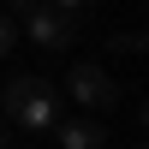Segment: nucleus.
<instances>
[{"label": "nucleus", "mask_w": 149, "mask_h": 149, "mask_svg": "<svg viewBox=\"0 0 149 149\" xmlns=\"http://www.w3.org/2000/svg\"><path fill=\"white\" fill-rule=\"evenodd\" d=\"M0 107H6V119H18L24 131H54V125H60V95H54V84H48V78H36V72L6 78Z\"/></svg>", "instance_id": "f257e3e1"}, {"label": "nucleus", "mask_w": 149, "mask_h": 149, "mask_svg": "<svg viewBox=\"0 0 149 149\" xmlns=\"http://www.w3.org/2000/svg\"><path fill=\"white\" fill-rule=\"evenodd\" d=\"M24 30H30V42H36V48H66L72 36H78V18L42 0L36 12H24Z\"/></svg>", "instance_id": "f03ea898"}, {"label": "nucleus", "mask_w": 149, "mask_h": 149, "mask_svg": "<svg viewBox=\"0 0 149 149\" xmlns=\"http://www.w3.org/2000/svg\"><path fill=\"white\" fill-rule=\"evenodd\" d=\"M66 95L84 102V107H113V102H119V84L107 78L102 66H72V72H66Z\"/></svg>", "instance_id": "7ed1b4c3"}, {"label": "nucleus", "mask_w": 149, "mask_h": 149, "mask_svg": "<svg viewBox=\"0 0 149 149\" xmlns=\"http://www.w3.org/2000/svg\"><path fill=\"white\" fill-rule=\"evenodd\" d=\"M54 137L66 149H107V125H102V119H60Z\"/></svg>", "instance_id": "20e7f679"}, {"label": "nucleus", "mask_w": 149, "mask_h": 149, "mask_svg": "<svg viewBox=\"0 0 149 149\" xmlns=\"http://www.w3.org/2000/svg\"><path fill=\"white\" fill-rule=\"evenodd\" d=\"M12 48H18V18H6V12H0V60H6Z\"/></svg>", "instance_id": "39448f33"}, {"label": "nucleus", "mask_w": 149, "mask_h": 149, "mask_svg": "<svg viewBox=\"0 0 149 149\" xmlns=\"http://www.w3.org/2000/svg\"><path fill=\"white\" fill-rule=\"evenodd\" d=\"M54 6H60V12H72V18H78V12H84V6H95V0H54Z\"/></svg>", "instance_id": "423d86ee"}, {"label": "nucleus", "mask_w": 149, "mask_h": 149, "mask_svg": "<svg viewBox=\"0 0 149 149\" xmlns=\"http://www.w3.org/2000/svg\"><path fill=\"white\" fill-rule=\"evenodd\" d=\"M36 6H42V0H12V12H36Z\"/></svg>", "instance_id": "0eeeda50"}, {"label": "nucleus", "mask_w": 149, "mask_h": 149, "mask_svg": "<svg viewBox=\"0 0 149 149\" xmlns=\"http://www.w3.org/2000/svg\"><path fill=\"white\" fill-rule=\"evenodd\" d=\"M0 149H6V125H0Z\"/></svg>", "instance_id": "6e6552de"}]
</instances>
